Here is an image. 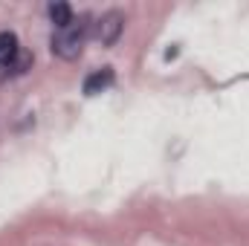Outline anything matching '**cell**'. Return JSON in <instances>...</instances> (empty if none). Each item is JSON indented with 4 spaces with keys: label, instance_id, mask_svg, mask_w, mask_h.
<instances>
[{
    "label": "cell",
    "instance_id": "cell-1",
    "mask_svg": "<svg viewBox=\"0 0 249 246\" xmlns=\"http://www.w3.org/2000/svg\"><path fill=\"white\" fill-rule=\"evenodd\" d=\"M87 26H90L87 20H72V23L61 26V29H55L53 38H50L53 55H58V58H64V61L78 58L81 50H84V41H87Z\"/></svg>",
    "mask_w": 249,
    "mask_h": 246
},
{
    "label": "cell",
    "instance_id": "cell-2",
    "mask_svg": "<svg viewBox=\"0 0 249 246\" xmlns=\"http://www.w3.org/2000/svg\"><path fill=\"white\" fill-rule=\"evenodd\" d=\"M124 29V15L122 12H105L102 18H99V23H96V41L102 44V47H113L116 41H119V35H122Z\"/></svg>",
    "mask_w": 249,
    "mask_h": 246
},
{
    "label": "cell",
    "instance_id": "cell-3",
    "mask_svg": "<svg viewBox=\"0 0 249 246\" xmlns=\"http://www.w3.org/2000/svg\"><path fill=\"white\" fill-rule=\"evenodd\" d=\"M110 84H113V70L110 67H102V70H96V72H90L84 78V93L87 96H96V93L107 90Z\"/></svg>",
    "mask_w": 249,
    "mask_h": 246
},
{
    "label": "cell",
    "instance_id": "cell-4",
    "mask_svg": "<svg viewBox=\"0 0 249 246\" xmlns=\"http://www.w3.org/2000/svg\"><path fill=\"white\" fill-rule=\"evenodd\" d=\"M20 55V47H18V35L15 32H0V64L9 67Z\"/></svg>",
    "mask_w": 249,
    "mask_h": 246
},
{
    "label": "cell",
    "instance_id": "cell-5",
    "mask_svg": "<svg viewBox=\"0 0 249 246\" xmlns=\"http://www.w3.org/2000/svg\"><path fill=\"white\" fill-rule=\"evenodd\" d=\"M50 18H53L55 29L72 23V9H70V3H53V6H50Z\"/></svg>",
    "mask_w": 249,
    "mask_h": 246
},
{
    "label": "cell",
    "instance_id": "cell-6",
    "mask_svg": "<svg viewBox=\"0 0 249 246\" xmlns=\"http://www.w3.org/2000/svg\"><path fill=\"white\" fill-rule=\"evenodd\" d=\"M29 67H32V55H29V53H23V50H20V55H18V58H15V61L9 64V67H6V70H9V72H15V75H20V72H26V70H29Z\"/></svg>",
    "mask_w": 249,
    "mask_h": 246
}]
</instances>
